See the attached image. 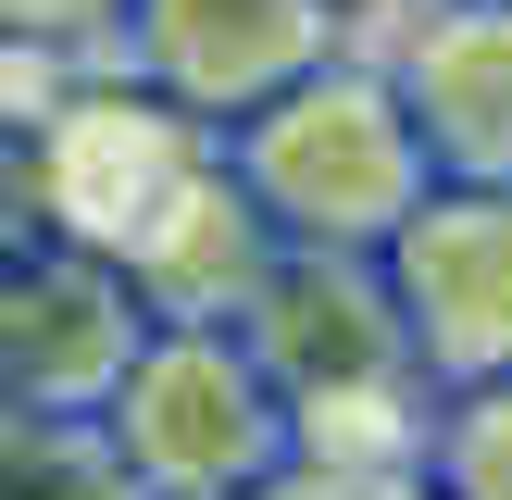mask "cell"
I'll return each mask as SVG.
<instances>
[{
  "instance_id": "obj_5",
  "label": "cell",
  "mask_w": 512,
  "mask_h": 500,
  "mask_svg": "<svg viewBox=\"0 0 512 500\" xmlns=\"http://www.w3.org/2000/svg\"><path fill=\"white\" fill-rule=\"evenodd\" d=\"M375 263H388V300H400L425 388L512 375V188L425 175V200L375 238Z\"/></svg>"
},
{
  "instance_id": "obj_11",
  "label": "cell",
  "mask_w": 512,
  "mask_h": 500,
  "mask_svg": "<svg viewBox=\"0 0 512 500\" xmlns=\"http://www.w3.org/2000/svg\"><path fill=\"white\" fill-rule=\"evenodd\" d=\"M0 500H138L125 488V463H113V438H100L88 413H50L38 438L0 463Z\"/></svg>"
},
{
  "instance_id": "obj_9",
  "label": "cell",
  "mask_w": 512,
  "mask_h": 500,
  "mask_svg": "<svg viewBox=\"0 0 512 500\" xmlns=\"http://www.w3.org/2000/svg\"><path fill=\"white\" fill-rule=\"evenodd\" d=\"M275 225H263V200L225 175V150L188 175V188L163 200V213L138 225V238L113 250L125 275H138V300H150V325H238V300L263 288V263H275Z\"/></svg>"
},
{
  "instance_id": "obj_10",
  "label": "cell",
  "mask_w": 512,
  "mask_h": 500,
  "mask_svg": "<svg viewBox=\"0 0 512 500\" xmlns=\"http://www.w3.org/2000/svg\"><path fill=\"white\" fill-rule=\"evenodd\" d=\"M425 475H438V500H512V375L425 400Z\"/></svg>"
},
{
  "instance_id": "obj_7",
  "label": "cell",
  "mask_w": 512,
  "mask_h": 500,
  "mask_svg": "<svg viewBox=\"0 0 512 500\" xmlns=\"http://www.w3.org/2000/svg\"><path fill=\"white\" fill-rule=\"evenodd\" d=\"M338 38H363L338 0H125L113 63L150 75L163 100H188V113L225 138L250 100H275L288 75H313Z\"/></svg>"
},
{
  "instance_id": "obj_4",
  "label": "cell",
  "mask_w": 512,
  "mask_h": 500,
  "mask_svg": "<svg viewBox=\"0 0 512 500\" xmlns=\"http://www.w3.org/2000/svg\"><path fill=\"white\" fill-rule=\"evenodd\" d=\"M25 138H38V225L50 238H88V250H125L213 163V125L188 100H163L150 75H125V63H75Z\"/></svg>"
},
{
  "instance_id": "obj_16",
  "label": "cell",
  "mask_w": 512,
  "mask_h": 500,
  "mask_svg": "<svg viewBox=\"0 0 512 500\" xmlns=\"http://www.w3.org/2000/svg\"><path fill=\"white\" fill-rule=\"evenodd\" d=\"M38 425H50V413H25V400H13V388H0V463H13V450H25V438H38Z\"/></svg>"
},
{
  "instance_id": "obj_1",
  "label": "cell",
  "mask_w": 512,
  "mask_h": 500,
  "mask_svg": "<svg viewBox=\"0 0 512 500\" xmlns=\"http://www.w3.org/2000/svg\"><path fill=\"white\" fill-rule=\"evenodd\" d=\"M238 338L250 363L275 375L288 400V450L313 475H388V463H425V363L400 338V300H388V263L375 250H325V238H288L263 263V288L238 300Z\"/></svg>"
},
{
  "instance_id": "obj_3",
  "label": "cell",
  "mask_w": 512,
  "mask_h": 500,
  "mask_svg": "<svg viewBox=\"0 0 512 500\" xmlns=\"http://www.w3.org/2000/svg\"><path fill=\"white\" fill-rule=\"evenodd\" d=\"M100 438H113L125 488L138 500H225V488H263V475H288V400H275V375L250 363L238 325H150L138 363L113 375V400H100Z\"/></svg>"
},
{
  "instance_id": "obj_15",
  "label": "cell",
  "mask_w": 512,
  "mask_h": 500,
  "mask_svg": "<svg viewBox=\"0 0 512 500\" xmlns=\"http://www.w3.org/2000/svg\"><path fill=\"white\" fill-rule=\"evenodd\" d=\"M225 500H338V475H313V463H288V475H263V488H225Z\"/></svg>"
},
{
  "instance_id": "obj_6",
  "label": "cell",
  "mask_w": 512,
  "mask_h": 500,
  "mask_svg": "<svg viewBox=\"0 0 512 500\" xmlns=\"http://www.w3.org/2000/svg\"><path fill=\"white\" fill-rule=\"evenodd\" d=\"M138 338H150V300L113 250L50 238V225L0 250V388L25 413H100Z\"/></svg>"
},
{
  "instance_id": "obj_14",
  "label": "cell",
  "mask_w": 512,
  "mask_h": 500,
  "mask_svg": "<svg viewBox=\"0 0 512 500\" xmlns=\"http://www.w3.org/2000/svg\"><path fill=\"white\" fill-rule=\"evenodd\" d=\"M338 500H438V475H425V463H388V475H350Z\"/></svg>"
},
{
  "instance_id": "obj_13",
  "label": "cell",
  "mask_w": 512,
  "mask_h": 500,
  "mask_svg": "<svg viewBox=\"0 0 512 500\" xmlns=\"http://www.w3.org/2000/svg\"><path fill=\"white\" fill-rule=\"evenodd\" d=\"M13 238H38V138L0 113V250Z\"/></svg>"
},
{
  "instance_id": "obj_17",
  "label": "cell",
  "mask_w": 512,
  "mask_h": 500,
  "mask_svg": "<svg viewBox=\"0 0 512 500\" xmlns=\"http://www.w3.org/2000/svg\"><path fill=\"white\" fill-rule=\"evenodd\" d=\"M338 13H350V25H363V13H388V0H338Z\"/></svg>"
},
{
  "instance_id": "obj_12",
  "label": "cell",
  "mask_w": 512,
  "mask_h": 500,
  "mask_svg": "<svg viewBox=\"0 0 512 500\" xmlns=\"http://www.w3.org/2000/svg\"><path fill=\"white\" fill-rule=\"evenodd\" d=\"M125 0H0V50H50V63H113Z\"/></svg>"
},
{
  "instance_id": "obj_8",
  "label": "cell",
  "mask_w": 512,
  "mask_h": 500,
  "mask_svg": "<svg viewBox=\"0 0 512 500\" xmlns=\"http://www.w3.org/2000/svg\"><path fill=\"white\" fill-rule=\"evenodd\" d=\"M375 63L425 138V175L512 188V0H388Z\"/></svg>"
},
{
  "instance_id": "obj_2",
  "label": "cell",
  "mask_w": 512,
  "mask_h": 500,
  "mask_svg": "<svg viewBox=\"0 0 512 500\" xmlns=\"http://www.w3.org/2000/svg\"><path fill=\"white\" fill-rule=\"evenodd\" d=\"M213 150H225V175L263 200L275 238H325V250H375L425 200V138H413V113H400L375 38H338L313 75H288L275 100H250Z\"/></svg>"
}]
</instances>
